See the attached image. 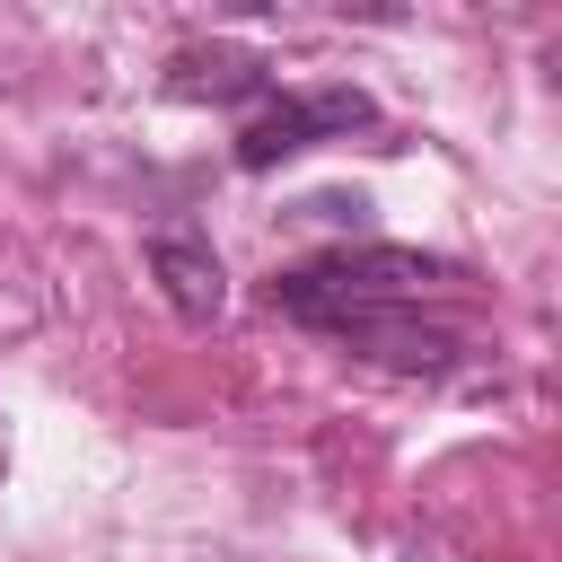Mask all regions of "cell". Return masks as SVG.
I'll use <instances>...</instances> for the list:
<instances>
[{"mask_svg":"<svg viewBox=\"0 0 562 562\" xmlns=\"http://www.w3.org/2000/svg\"><path fill=\"white\" fill-rule=\"evenodd\" d=\"M149 272H158V290H167V307L184 325H211L228 307V272H220V255L202 237H158L149 246Z\"/></svg>","mask_w":562,"mask_h":562,"instance_id":"obj_4","label":"cell"},{"mask_svg":"<svg viewBox=\"0 0 562 562\" xmlns=\"http://www.w3.org/2000/svg\"><path fill=\"white\" fill-rule=\"evenodd\" d=\"M430 281H457V263L413 255V246H342V255H316V263H299V272H272V307L334 334V325H351V316L413 307Z\"/></svg>","mask_w":562,"mask_h":562,"instance_id":"obj_1","label":"cell"},{"mask_svg":"<svg viewBox=\"0 0 562 562\" xmlns=\"http://www.w3.org/2000/svg\"><path fill=\"white\" fill-rule=\"evenodd\" d=\"M351 351H369V360H386V369H448L457 360V334L448 325H422L413 307H378V316H351V325H334Z\"/></svg>","mask_w":562,"mask_h":562,"instance_id":"obj_3","label":"cell"},{"mask_svg":"<svg viewBox=\"0 0 562 562\" xmlns=\"http://www.w3.org/2000/svg\"><path fill=\"white\" fill-rule=\"evenodd\" d=\"M369 123V97L360 88H281L246 132H237V167H281V158H299L307 140H334V132H360Z\"/></svg>","mask_w":562,"mask_h":562,"instance_id":"obj_2","label":"cell"},{"mask_svg":"<svg viewBox=\"0 0 562 562\" xmlns=\"http://www.w3.org/2000/svg\"><path fill=\"white\" fill-rule=\"evenodd\" d=\"M176 97H272V70L255 53H184Z\"/></svg>","mask_w":562,"mask_h":562,"instance_id":"obj_5","label":"cell"}]
</instances>
